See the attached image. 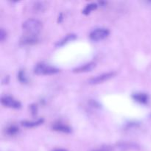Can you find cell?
<instances>
[{"mask_svg": "<svg viewBox=\"0 0 151 151\" xmlns=\"http://www.w3.org/2000/svg\"><path fill=\"white\" fill-rule=\"evenodd\" d=\"M118 147L121 150H129V149H138V145L133 142H121L117 145Z\"/></svg>", "mask_w": 151, "mask_h": 151, "instance_id": "cell-12", "label": "cell"}, {"mask_svg": "<svg viewBox=\"0 0 151 151\" xmlns=\"http://www.w3.org/2000/svg\"><path fill=\"white\" fill-rule=\"evenodd\" d=\"M132 98L134 99L135 101H137V103H140V104L145 105L148 103L149 97L148 95L145 93L142 92H137L134 93L132 94Z\"/></svg>", "mask_w": 151, "mask_h": 151, "instance_id": "cell-9", "label": "cell"}, {"mask_svg": "<svg viewBox=\"0 0 151 151\" xmlns=\"http://www.w3.org/2000/svg\"><path fill=\"white\" fill-rule=\"evenodd\" d=\"M33 10L37 12H42L45 10V5L42 1H36L33 4Z\"/></svg>", "mask_w": 151, "mask_h": 151, "instance_id": "cell-16", "label": "cell"}, {"mask_svg": "<svg viewBox=\"0 0 151 151\" xmlns=\"http://www.w3.org/2000/svg\"><path fill=\"white\" fill-rule=\"evenodd\" d=\"M52 151H68L66 149H63V148H55L54 150H52Z\"/></svg>", "mask_w": 151, "mask_h": 151, "instance_id": "cell-20", "label": "cell"}, {"mask_svg": "<svg viewBox=\"0 0 151 151\" xmlns=\"http://www.w3.org/2000/svg\"><path fill=\"white\" fill-rule=\"evenodd\" d=\"M18 80L20 83H28V78L27 77L26 72H24V70H20L18 73Z\"/></svg>", "mask_w": 151, "mask_h": 151, "instance_id": "cell-15", "label": "cell"}, {"mask_svg": "<svg viewBox=\"0 0 151 151\" xmlns=\"http://www.w3.org/2000/svg\"><path fill=\"white\" fill-rule=\"evenodd\" d=\"M98 5L97 3H89V4H86L84 9L83 10V13L85 15H88L91 11L96 10L97 8Z\"/></svg>", "mask_w": 151, "mask_h": 151, "instance_id": "cell-14", "label": "cell"}, {"mask_svg": "<svg viewBox=\"0 0 151 151\" xmlns=\"http://www.w3.org/2000/svg\"><path fill=\"white\" fill-rule=\"evenodd\" d=\"M1 103L5 107L10 108V109H20L21 106H22L20 102L13 98V97H10L8 95H4L1 97Z\"/></svg>", "mask_w": 151, "mask_h": 151, "instance_id": "cell-5", "label": "cell"}, {"mask_svg": "<svg viewBox=\"0 0 151 151\" xmlns=\"http://www.w3.org/2000/svg\"><path fill=\"white\" fill-rule=\"evenodd\" d=\"M38 41H39V39H38V35L27 34V35H24V36L21 38L20 44H22V45L30 46L37 44V43L38 42Z\"/></svg>", "mask_w": 151, "mask_h": 151, "instance_id": "cell-7", "label": "cell"}, {"mask_svg": "<svg viewBox=\"0 0 151 151\" xmlns=\"http://www.w3.org/2000/svg\"><path fill=\"white\" fill-rule=\"evenodd\" d=\"M30 111L32 116H35L37 114V111H38V107H37L36 104H32L30 106Z\"/></svg>", "mask_w": 151, "mask_h": 151, "instance_id": "cell-17", "label": "cell"}, {"mask_svg": "<svg viewBox=\"0 0 151 151\" xmlns=\"http://www.w3.org/2000/svg\"><path fill=\"white\" fill-rule=\"evenodd\" d=\"M89 104L94 108H100V106L98 102H97L96 100H91V101L89 102Z\"/></svg>", "mask_w": 151, "mask_h": 151, "instance_id": "cell-19", "label": "cell"}, {"mask_svg": "<svg viewBox=\"0 0 151 151\" xmlns=\"http://www.w3.org/2000/svg\"><path fill=\"white\" fill-rule=\"evenodd\" d=\"M44 122V119L43 118H40V119H36L35 121H22V125L25 127V128H34V127L38 126V125L43 124Z\"/></svg>", "mask_w": 151, "mask_h": 151, "instance_id": "cell-11", "label": "cell"}, {"mask_svg": "<svg viewBox=\"0 0 151 151\" xmlns=\"http://www.w3.org/2000/svg\"><path fill=\"white\" fill-rule=\"evenodd\" d=\"M96 67V63L94 62H89L85 63L83 65L78 66L73 69V72L75 73H83V72H88L92 71Z\"/></svg>", "mask_w": 151, "mask_h": 151, "instance_id": "cell-8", "label": "cell"}, {"mask_svg": "<svg viewBox=\"0 0 151 151\" xmlns=\"http://www.w3.org/2000/svg\"><path fill=\"white\" fill-rule=\"evenodd\" d=\"M110 34L109 29L104 27H99L93 29L89 34V38L93 41H100L107 38Z\"/></svg>", "mask_w": 151, "mask_h": 151, "instance_id": "cell-3", "label": "cell"}, {"mask_svg": "<svg viewBox=\"0 0 151 151\" xmlns=\"http://www.w3.org/2000/svg\"><path fill=\"white\" fill-rule=\"evenodd\" d=\"M95 151H101V150H95Z\"/></svg>", "mask_w": 151, "mask_h": 151, "instance_id": "cell-21", "label": "cell"}, {"mask_svg": "<svg viewBox=\"0 0 151 151\" xmlns=\"http://www.w3.org/2000/svg\"><path fill=\"white\" fill-rule=\"evenodd\" d=\"M51 128L53 131H57V132L64 133V134H70L72 131V128L70 126L60 122H56L53 123Z\"/></svg>", "mask_w": 151, "mask_h": 151, "instance_id": "cell-6", "label": "cell"}, {"mask_svg": "<svg viewBox=\"0 0 151 151\" xmlns=\"http://www.w3.org/2000/svg\"><path fill=\"white\" fill-rule=\"evenodd\" d=\"M59 72L60 69L45 63H38L34 67V73L38 75H52Z\"/></svg>", "mask_w": 151, "mask_h": 151, "instance_id": "cell-2", "label": "cell"}, {"mask_svg": "<svg viewBox=\"0 0 151 151\" xmlns=\"http://www.w3.org/2000/svg\"><path fill=\"white\" fill-rule=\"evenodd\" d=\"M6 37H7V32L3 28H1L0 29V41H4Z\"/></svg>", "mask_w": 151, "mask_h": 151, "instance_id": "cell-18", "label": "cell"}, {"mask_svg": "<svg viewBox=\"0 0 151 151\" xmlns=\"http://www.w3.org/2000/svg\"><path fill=\"white\" fill-rule=\"evenodd\" d=\"M22 28L29 35H38L42 29V23L38 19H29L24 22Z\"/></svg>", "mask_w": 151, "mask_h": 151, "instance_id": "cell-1", "label": "cell"}, {"mask_svg": "<svg viewBox=\"0 0 151 151\" xmlns=\"http://www.w3.org/2000/svg\"><path fill=\"white\" fill-rule=\"evenodd\" d=\"M76 38H77L76 34H74V33L68 34V35H66V36L63 37L62 39H60V41H57V43L55 44V47H63V46H64L65 44H68V43H69L70 41H74V40H75Z\"/></svg>", "mask_w": 151, "mask_h": 151, "instance_id": "cell-10", "label": "cell"}, {"mask_svg": "<svg viewBox=\"0 0 151 151\" xmlns=\"http://www.w3.org/2000/svg\"><path fill=\"white\" fill-rule=\"evenodd\" d=\"M19 132V128L17 125H9L7 128L5 129V133L7 135L10 136H15Z\"/></svg>", "mask_w": 151, "mask_h": 151, "instance_id": "cell-13", "label": "cell"}, {"mask_svg": "<svg viewBox=\"0 0 151 151\" xmlns=\"http://www.w3.org/2000/svg\"><path fill=\"white\" fill-rule=\"evenodd\" d=\"M115 75H116V72H106V73H103L101 75H97V76H94L93 78H90L88 81V84H91V85H96V84L102 83L105 82V81H109V79L113 78Z\"/></svg>", "mask_w": 151, "mask_h": 151, "instance_id": "cell-4", "label": "cell"}]
</instances>
